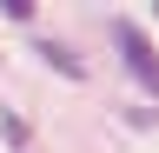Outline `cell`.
Returning <instances> with one entry per match:
<instances>
[{
    "label": "cell",
    "instance_id": "obj_1",
    "mask_svg": "<svg viewBox=\"0 0 159 153\" xmlns=\"http://www.w3.org/2000/svg\"><path fill=\"white\" fill-rule=\"evenodd\" d=\"M113 47H119V60H126V73L139 80V93L159 100V53H152V40H146L133 20H113Z\"/></svg>",
    "mask_w": 159,
    "mask_h": 153
},
{
    "label": "cell",
    "instance_id": "obj_2",
    "mask_svg": "<svg viewBox=\"0 0 159 153\" xmlns=\"http://www.w3.org/2000/svg\"><path fill=\"white\" fill-rule=\"evenodd\" d=\"M40 60H47V67H60L66 80H86V67H80V53H73V47H60V40H40Z\"/></svg>",
    "mask_w": 159,
    "mask_h": 153
},
{
    "label": "cell",
    "instance_id": "obj_3",
    "mask_svg": "<svg viewBox=\"0 0 159 153\" xmlns=\"http://www.w3.org/2000/svg\"><path fill=\"white\" fill-rule=\"evenodd\" d=\"M0 133H7V146H27L33 133H27V120H20L13 107H0Z\"/></svg>",
    "mask_w": 159,
    "mask_h": 153
}]
</instances>
